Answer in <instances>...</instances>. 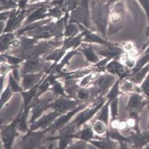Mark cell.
Returning <instances> with one entry per match:
<instances>
[{"instance_id":"cell-38","label":"cell","mask_w":149,"mask_h":149,"mask_svg":"<svg viewBox=\"0 0 149 149\" xmlns=\"http://www.w3.org/2000/svg\"><path fill=\"white\" fill-rule=\"evenodd\" d=\"M89 142L88 141H83V140H79L76 142H74V143H72L69 148H91V144H89Z\"/></svg>"},{"instance_id":"cell-7","label":"cell","mask_w":149,"mask_h":149,"mask_svg":"<svg viewBox=\"0 0 149 149\" xmlns=\"http://www.w3.org/2000/svg\"><path fill=\"white\" fill-rule=\"evenodd\" d=\"M26 36H28L29 37H33L37 40H40V39H50L52 37H56V32L55 29L54 22H51L50 23H48L46 25L40 26L32 29L30 31L25 33Z\"/></svg>"},{"instance_id":"cell-5","label":"cell","mask_w":149,"mask_h":149,"mask_svg":"<svg viewBox=\"0 0 149 149\" xmlns=\"http://www.w3.org/2000/svg\"><path fill=\"white\" fill-rule=\"evenodd\" d=\"M47 61L44 60V59L38 57L29 58L24 61L23 65L21 68L20 72L21 76L28 73H38V72H49V69L52 66V64L46 63Z\"/></svg>"},{"instance_id":"cell-46","label":"cell","mask_w":149,"mask_h":149,"mask_svg":"<svg viewBox=\"0 0 149 149\" xmlns=\"http://www.w3.org/2000/svg\"><path fill=\"white\" fill-rule=\"evenodd\" d=\"M142 133H143V136H144V138H145V140L148 141V143H149V129L143 131Z\"/></svg>"},{"instance_id":"cell-37","label":"cell","mask_w":149,"mask_h":149,"mask_svg":"<svg viewBox=\"0 0 149 149\" xmlns=\"http://www.w3.org/2000/svg\"><path fill=\"white\" fill-rule=\"evenodd\" d=\"M122 15L123 14L120 13V12L112 10L110 15H109V19H110L111 24H113V25L119 24L120 21H121V18H122Z\"/></svg>"},{"instance_id":"cell-4","label":"cell","mask_w":149,"mask_h":149,"mask_svg":"<svg viewBox=\"0 0 149 149\" xmlns=\"http://www.w3.org/2000/svg\"><path fill=\"white\" fill-rule=\"evenodd\" d=\"M107 100H108V98L106 96L100 100H97V102H95V103L92 104L91 106H88L86 109H83V111L80 112L74 118V120L71 122V124H72L78 130L79 129V127L85 125L88 120H91L97 113V112L100 110L101 108L102 107L104 104L106 103Z\"/></svg>"},{"instance_id":"cell-22","label":"cell","mask_w":149,"mask_h":149,"mask_svg":"<svg viewBox=\"0 0 149 149\" xmlns=\"http://www.w3.org/2000/svg\"><path fill=\"white\" fill-rule=\"evenodd\" d=\"M126 123L130 130L135 132H141L139 129V113L129 112V118L126 120Z\"/></svg>"},{"instance_id":"cell-32","label":"cell","mask_w":149,"mask_h":149,"mask_svg":"<svg viewBox=\"0 0 149 149\" xmlns=\"http://www.w3.org/2000/svg\"><path fill=\"white\" fill-rule=\"evenodd\" d=\"M148 62H149V53L143 54V56L140 58V59L136 62V64H135L134 68L132 69V73H131V74H134V73H136V72H138L139 70H141V69L143 67L145 66ZM131 74H130V75H131Z\"/></svg>"},{"instance_id":"cell-49","label":"cell","mask_w":149,"mask_h":149,"mask_svg":"<svg viewBox=\"0 0 149 149\" xmlns=\"http://www.w3.org/2000/svg\"><path fill=\"white\" fill-rule=\"evenodd\" d=\"M147 53H149V46L148 47V49H146V51H145V52H144V54H147Z\"/></svg>"},{"instance_id":"cell-1","label":"cell","mask_w":149,"mask_h":149,"mask_svg":"<svg viewBox=\"0 0 149 149\" xmlns=\"http://www.w3.org/2000/svg\"><path fill=\"white\" fill-rule=\"evenodd\" d=\"M111 13L110 5L102 0H96L92 3L91 15V20L94 22L102 37L106 39L107 28L109 25V15Z\"/></svg>"},{"instance_id":"cell-14","label":"cell","mask_w":149,"mask_h":149,"mask_svg":"<svg viewBox=\"0 0 149 149\" xmlns=\"http://www.w3.org/2000/svg\"><path fill=\"white\" fill-rule=\"evenodd\" d=\"M149 103V100L141 95L139 93H132L129 97V102L126 106V110L128 112H137L141 113L143 106Z\"/></svg>"},{"instance_id":"cell-43","label":"cell","mask_w":149,"mask_h":149,"mask_svg":"<svg viewBox=\"0 0 149 149\" xmlns=\"http://www.w3.org/2000/svg\"><path fill=\"white\" fill-rule=\"evenodd\" d=\"M122 45L124 47V50H125L126 52H129L131 49L135 48L134 43H132L131 41H128V42H125L122 44Z\"/></svg>"},{"instance_id":"cell-39","label":"cell","mask_w":149,"mask_h":149,"mask_svg":"<svg viewBox=\"0 0 149 149\" xmlns=\"http://www.w3.org/2000/svg\"><path fill=\"white\" fill-rule=\"evenodd\" d=\"M141 89L143 94L149 97V74L147 75L141 83Z\"/></svg>"},{"instance_id":"cell-6","label":"cell","mask_w":149,"mask_h":149,"mask_svg":"<svg viewBox=\"0 0 149 149\" xmlns=\"http://www.w3.org/2000/svg\"><path fill=\"white\" fill-rule=\"evenodd\" d=\"M86 106V102H83L82 104H79V106L74 108V109H72L71 111L67 112L63 114H61L60 117H58L54 122L50 125L49 127H48L47 129H43L44 133H50V134H53L56 131H59L60 129H61L62 128L65 126L66 125H68V121L71 120V118L74 116L75 113H77L78 112L83 110L85 107Z\"/></svg>"},{"instance_id":"cell-15","label":"cell","mask_w":149,"mask_h":149,"mask_svg":"<svg viewBox=\"0 0 149 149\" xmlns=\"http://www.w3.org/2000/svg\"><path fill=\"white\" fill-rule=\"evenodd\" d=\"M84 42L90 44H98V45H101L106 46V47H108V48L112 49L119 48V46L115 45V44H112L109 42V41H107L105 38L100 37L98 35H97L95 33H93L91 30H88L86 36L82 39V43H84Z\"/></svg>"},{"instance_id":"cell-33","label":"cell","mask_w":149,"mask_h":149,"mask_svg":"<svg viewBox=\"0 0 149 149\" xmlns=\"http://www.w3.org/2000/svg\"><path fill=\"white\" fill-rule=\"evenodd\" d=\"M8 84L9 86H10V87L11 91H13V93H17V92L22 93V91H24L22 86H20V85L18 84V82L15 79V77L13 76L12 73H10V74H9Z\"/></svg>"},{"instance_id":"cell-41","label":"cell","mask_w":149,"mask_h":149,"mask_svg":"<svg viewBox=\"0 0 149 149\" xmlns=\"http://www.w3.org/2000/svg\"><path fill=\"white\" fill-rule=\"evenodd\" d=\"M138 2L140 3L141 6L144 10L147 18H148V20L149 22V0H138Z\"/></svg>"},{"instance_id":"cell-48","label":"cell","mask_w":149,"mask_h":149,"mask_svg":"<svg viewBox=\"0 0 149 149\" xmlns=\"http://www.w3.org/2000/svg\"><path fill=\"white\" fill-rule=\"evenodd\" d=\"M146 34L148 35H148H149V26H148V28H147V30H146Z\"/></svg>"},{"instance_id":"cell-35","label":"cell","mask_w":149,"mask_h":149,"mask_svg":"<svg viewBox=\"0 0 149 149\" xmlns=\"http://www.w3.org/2000/svg\"><path fill=\"white\" fill-rule=\"evenodd\" d=\"M12 93H13V91H11L8 84L5 91L1 93V97H0V107L1 108H3V105H5L6 103V102L11 97Z\"/></svg>"},{"instance_id":"cell-18","label":"cell","mask_w":149,"mask_h":149,"mask_svg":"<svg viewBox=\"0 0 149 149\" xmlns=\"http://www.w3.org/2000/svg\"><path fill=\"white\" fill-rule=\"evenodd\" d=\"M88 142L97 148L110 149L115 148V147H113L115 145L113 142L107 136H106V138L98 137L97 136H95V140H91Z\"/></svg>"},{"instance_id":"cell-31","label":"cell","mask_w":149,"mask_h":149,"mask_svg":"<svg viewBox=\"0 0 149 149\" xmlns=\"http://www.w3.org/2000/svg\"><path fill=\"white\" fill-rule=\"evenodd\" d=\"M119 61L120 63H122L123 64H125L127 68H129L132 70L133 68H134L135 64H136V60L133 57L130 56L128 52H124L121 56H120V59H119Z\"/></svg>"},{"instance_id":"cell-16","label":"cell","mask_w":149,"mask_h":149,"mask_svg":"<svg viewBox=\"0 0 149 149\" xmlns=\"http://www.w3.org/2000/svg\"><path fill=\"white\" fill-rule=\"evenodd\" d=\"M43 76V72L28 73V74L23 75L22 77V79L21 82V86L23 88V91H28V90L33 88L40 82Z\"/></svg>"},{"instance_id":"cell-12","label":"cell","mask_w":149,"mask_h":149,"mask_svg":"<svg viewBox=\"0 0 149 149\" xmlns=\"http://www.w3.org/2000/svg\"><path fill=\"white\" fill-rule=\"evenodd\" d=\"M52 6L50 2H46L44 5L36 9L26 17V19L23 22V26H26L29 24L37 22V21L44 20L48 17H51V15L49 12V9Z\"/></svg>"},{"instance_id":"cell-19","label":"cell","mask_w":149,"mask_h":149,"mask_svg":"<svg viewBox=\"0 0 149 149\" xmlns=\"http://www.w3.org/2000/svg\"><path fill=\"white\" fill-rule=\"evenodd\" d=\"M73 138L78 140H83L85 141H89L95 139V132L92 129V126L86 125L83 129L79 130L73 134Z\"/></svg>"},{"instance_id":"cell-27","label":"cell","mask_w":149,"mask_h":149,"mask_svg":"<svg viewBox=\"0 0 149 149\" xmlns=\"http://www.w3.org/2000/svg\"><path fill=\"white\" fill-rule=\"evenodd\" d=\"M91 126L95 133L97 134V136H102V135L105 134V133L106 134V132H108V130H109L108 125L105 122H103L102 120H94Z\"/></svg>"},{"instance_id":"cell-51","label":"cell","mask_w":149,"mask_h":149,"mask_svg":"<svg viewBox=\"0 0 149 149\" xmlns=\"http://www.w3.org/2000/svg\"><path fill=\"white\" fill-rule=\"evenodd\" d=\"M148 111H149V106H148ZM148 129H149V120H148Z\"/></svg>"},{"instance_id":"cell-50","label":"cell","mask_w":149,"mask_h":149,"mask_svg":"<svg viewBox=\"0 0 149 149\" xmlns=\"http://www.w3.org/2000/svg\"><path fill=\"white\" fill-rule=\"evenodd\" d=\"M31 1H33V2H36V1H39V0H31ZM43 1H46V2H50L51 0H43Z\"/></svg>"},{"instance_id":"cell-52","label":"cell","mask_w":149,"mask_h":149,"mask_svg":"<svg viewBox=\"0 0 149 149\" xmlns=\"http://www.w3.org/2000/svg\"><path fill=\"white\" fill-rule=\"evenodd\" d=\"M147 148H149V146H148V147H147Z\"/></svg>"},{"instance_id":"cell-8","label":"cell","mask_w":149,"mask_h":149,"mask_svg":"<svg viewBox=\"0 0 149 149\" xmlns=\"http://www.w3.org/2000/svg\"><path fill=\"white\" fill-rule=\"evenodd\" d=\"M79 101L71 98L69 97L60 96L56 98L54 102L52 103L51 108L55 111L59 112L61 114H63L67 112H69L76 108L79 105Z\"/></svg>"},{"instance_id":"cell-10","label":"cell","mask_w":149,"mask_h":149,"mask_svg":"<svg viewBox=\"0 0 149 149\" xmlns=\"http://www.w3.org/2000/svg\"><path fill=\"white\" fill-rule=\"evenodd\" d=\"M116 81L117 79L114 74H110L109 72H105L104 74H100V76L95 82H93V85L97 87L100 95L103 97L104 95L108 94Z\"/></svg>"},{"instance_id":"cell-26","label":"cell","mask_w":149,"mask_h":149,"mask_svg":"<svg viewBox=\"0 0 149 149\" xmlns=\"http://www.w3.org/2000/svg\"><path fill=\"white\" fill-rule=\"evenodd\" d=\"M80 27H79V24L76 22H72L68 23L67 25L66 28H65V31H64V39H70L72 37H75L76 35L79 34Z\"/></svg>"},{"instance_id":"cell-3","label":"cell","mask_w":149,"mask_h":149,"mask_svg":"<svg viewBox=\"0 0 149 149\" xmlns=\"http://www.w3.org/2000/svg\"><path fill=\"white\" fill-rule=\"evenodd\" d=\"M54 94L52 95H45L43 97H38L36 96L33 100L32 101L31 103L29 104L28 108H33L32 116L29 120V124H33L39 118L42 116L44 112H45L47 109L51 108L52 103L54 102L56 98H54Z\"/></svg>"},{"instance_id":"cell-36","label":"cell","mask_w":149,"mask_h":149,"mask_svg":"<svg viewBox=\"0 0 149 149\" xmlns=\"http://www.w3.org/2000/svg\"><path fill=\"white\" fill-rule=\"evenodd\" d=\"M110 113L112 120H118V97L111 101L110 102Z\"/></svg>"},{"instance_id":"cell-11","label":"cell","mask_w":149,"mask_h":149,"mask_svg":"<svg viewBox=\"0 0 149 149\" xmlns=\"http://www.w3.org/2000/svg\"><path fill=\"white\" fill-rule=\"evenodd\" d=\"M21 113H22V110L19 113V114L17 115L16 119L13 120V122L6 127L2 133V141H3L5 148H11L16 137L19 136V132L17 130V123L18 118L20 117Z\"/></svg>"},{"instance_id":"cell-2","label":"cell","mask_w":149,"mask_h":149,"mask_svg":"<svg viewBox=\"0 0 149 149\" xmlns=\"http://www.w3.org/2000/svg\"><path fill=\"white\" fill-rule=\"evenodd\" d=\"M72 22L79 23L86 29H91V15L88 0H80L77 8L70 13L68 23Z\"/></svg>"},{"instance_id":"cell-23","label":"cell","mask_w":149,"mask_h":149,"mask_svg":"<svg viewBox=\"0 0 149 149\" xmlns=\"http://www.w3.org/2000/svg\"><path fill=\"white\" fill-rule=\"evenodd\" d=\"M110 102L111 100L108 99L106 101V102L104 104L102 107L99 110V113H97V115L95 117V120H102L103 122L109 126V106H110Z\"/></svg>"},{"instance_id":"cell-20","label":"cell","mask_w":149,"mask_h":149,"mask_svg":"<svg viewBox=\"0 0 149 149\" xmlns=\"http://www.w3.org/2000/svg\"><path fill=\"white\" fill-rule=\"evenodd\" d=\"M15 33L9 32V33H4L3 34H1V39H0V49H1V54L6 52L7 50L10 49V44L16 38Z\"/></svg>"},{"instance_id":"cell-28","label":"cell","mask_w":149,"mask_h":149,"mask_svg":"<svg viewBox=\"0 0 149 149\" xmlns=\"http://www.w3.org/2000/svg\"><path fill=\"white\" fill-rule=\"evenodd\" d=\"M1 57L3 58L4 63L6 62L11 66H20V63L25 61L23 58L18 57V56H13L10 55L6 54V53L1 54Z\"/></svg>"},{"instance_id":"cell-34","label":"cell","mask_w":149,"mask_h":149,"mask_svg":"<svg viewBox=\"0 0 149 149\" xmlns=\"http://www.w3.org/2000/svg\"><path fill=\"white\" fill-rule=\"evenodd\" d=\"M1 12L10 10V9H15L17 7V3L14 0H1Z\"/></svg>"},{"instance_id":"cell-9","label":"cell","mask_w":149,"mask_h":149,"mask_svg":"<svg viewBox=\"0 0 149 149\" xmlns=\"http://www.w3.org/2000/svg\"><path fill=\"white\" fill-rule=\"evenodd\" d=\"M43 130L38 132L29 131L21 139V146L23 148H37L44 142Z\"/></svg>"},{"instance_id":"cell-40","label":"cell","mask_w":149,"mask_h":149,"mask_svg":"<svg viewBox=\"0 0 149 149\" xmlns=\"http://www.w3.org/2000/svg\"><path fill=\"white\" fill-rule=\"evenodd\" d=\"M72 139L71 137H63L59 139V148L64 149L72 143Z\"/></svg>"},{"instance_id":"cell-25","label":"cell","mask_w":149,"mask_h":149,"mask_svg":"<svg viewBox=\"0 0 149 149\" xmlns=\"http://www.w3.org/2000/svg\"><path fill=\"white\" fill-rule=\"evenodd\" d=\"M120 91L122 93H143L141 87H138L137 85L130 80H125L120 86Z\"/></svg>"},{"instance_id":"cell-30","label":"cell","mask_w":149,"mask_h":149,"mask_svg":"<svg viewBox=\"0 0 149 149\" xmlns=\"http://www.w3.org/2000/svg\"><path fill=\"white\" fill-rule=\"evenodd\" d=\"M51 91L56 96H64V97H68L65 92V89L63 88L61 83L59 82V79L55 80L51 86Z\"/></svg>"},{"instance_id":"cell-21","label":"cell","mask_w":149,"mask_h":149,"mask_svg":"<svg viewBox=\"0 0 149 149\" xmlns=\"http://www.w3.org/2000/svg\"><path fill=\"white\" fill-rule=\"evenodd\" d=\"M149 72V63L146 64L145 66L143 67L141 70H139L138 72H136L134 74L129 75L128 77V79L130 81H132L134 83H136V85L141 84L143 81V79H145L146 75Z\"/></svg>"},{"instance_id":"cell-24","label":"cell","mask_w":149,"mask_h":149,"mask_svg":"<svg viewBox=\"0 0 149 149\" xmlns=\"http://www.w3.org/2000/svg\"><path fill=\"white\" fill-rule=\"evenodd\" d=\"M29 110L27 111H22V113H21L20 117L18 118L17 123V130L19 132L22 133H27L29 131V127L27 125V117H28V113H29Z\"/></svg>"},{"instance_id":"cell-17","label":"cell","mask_w":149,"mask_h":149,"mask_svg":"<svg viewBox=\"0 0 149 149\" xmlns=\"http://www.w3.org/2000/svg\"><path fill=\"white\" fill-rule=\"evenodd\" d=\"M78 50H79V52H82L85 56V57L89 63L95 64L100 61L99 56L96 53L93 46H91V45H86V44L82 43L81 45L78 48Z\"/></svg>"},{"instance_id":"cell-44","label":"cell","mask_w":149,"mask_h":149,"mask_svg":"<svg viewBox=\"0 0 149 149\" xmlns=\"http://www.w3.org/2000/svg\"><path fill=\"white\" fill-rule=\"evenodd\" d=\"M11 12L12 11H8V10L1 12V14H0V16H1V21L8 20L9 17H10V15H11Z\"/></svg>"},{"instance_id":"cell-29","label":"cell","mask_w":149,"mask_h":149,"mask_svg":"<svg viewBox=\"0 0 149 149\" xmlns=\"http://www.w3.org/2000/svg\"><path fill=\"white\" fill-rule=\"evenodd\" d=\"M120 79L116 81L114 84H113V86L111 87V89L109 90L108 94L106 95V97L108 99H110L111 101L113 100L115 98L118 97V96L122 93L121 91H120Z\"/></svg>"},{"instance_id":"cell-13","label":"cell","mask_w":149,"mask_h":149,"mask_svg":"<svg viewBox=\"0 0 149 149\" xmlns=\"http://www.w3.org/2000/svg\"><path fill=\"white\" fill-rule=\"evenodd\" d=\"M61 113H60L57 111H52L49 113L47 114L42 115L39 119H37L34 123L30 125V128H29V131H35L37 129H47L54 122L56 119L60 117Z\"/></svg>"},{"instance_id":"cell-42","label":"cell","mask_w":149,"mask_h":149,"mask_svg":"<svg viewBox=\"0 0 149 149\" xmlns=\"http://www.w3.org/2000/svg\"><path fill=\"white\" fill-rule=\"evenodd\" d=\"M29 0H18L17 2V10L21 11L22 10L26 8V6H28V2Z\"/></svg>"},{"instance_id":"cell-45","label":"cell","mask_w":149,"mask_h":149,"mask_svg":"<svg viewBox=\"0 0 149 149\" xmlns=\"http://www.w3.org/2000/svg\"><path fill=\"white\" fill-rule=\"evenodd\" d=\"M128 53H129V55L130 56H132V57H136V56H138L139 55H140V50L138 49H136V47L135 48H133V49H132L130 51H129V52H127Z\"/></svg>"},{"instance_id":"cell-47","label":"cell","mask_w":149,"mask_h":149,"mask_svg":"<svg viewBox=\"0 0 149 149\" xmlns=\"http://www.w3.org/2000/svg\"><path fill=\"white\" fill-rule=\"evenodd\" d=\"M5 76H6V75H1V77H0V80H1V83H0V89H1V93L3 92V82H4V79H5Z\"/></svg>"}]
</instances>
